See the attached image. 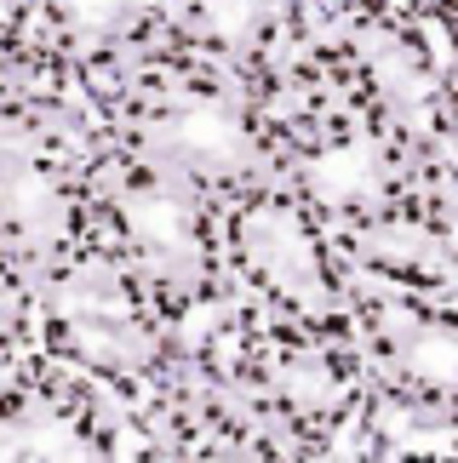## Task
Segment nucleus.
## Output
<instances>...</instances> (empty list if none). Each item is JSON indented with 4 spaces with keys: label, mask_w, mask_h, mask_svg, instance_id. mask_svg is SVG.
I'll return each instance as SVG.
<instances>
[{
    "label": "nucleus",
    "mask_w": 458,
    "mask_h": 463,
    "mask_svg": "<svg viewBox=\"0 0 458 463\" xmlns=\"http://www.w3.org/2000/svg\"><path fill=\"white\" fill-rule=\"evenodd\" d=\"M235 246L258 287H270L281 304H321L327 263L310 218L281 194H258L235 212Z\"/></svg>",
    "instance_id": "f03ea898"
},
{
    "label": "nucleus",
    "mask_w": 458,
    "mask_h": 463,
    "mask_svg": "<svg viewBox=\"0 0 458 463\" xmlns=\"http://www.w3.org/2000/svg\"><path fill=\"white\" fill-rule=\"evenodd\" d=\"M201 34L224 52H246L263 41V29H270V0H201L196 12Z\"/></svg>",
    "instance_id": "423d86ee"
},
{
    "label": "nucleus",
    "mask_w": 458,
    "mask_h": 463,
    "mask_svg": "<svg viewBox=\"0 0 458 463\" xmlns=\"http://www.w3.org/2000/svg\"><path fill=\"white\" fill-rule=\"evenodd\" d=\"M115 212L127 223V241L167 287H201L206 280V235L196 201L172 184H127L115 194Z\"/></svg>",
    "instance_id": "20e7f679"
},
{
    "label": "nucleus",
    "mask_w": 458,
    "mask_h": 463,
    "mask_svg": "<svg viewBox=\"0 0 458 463\" xmlns=\"http://www.w3.org/2000/svg\"><path fill=\"white\" fill-rule=\"evenodd\" d=\"M6 315H12V304H6V292H0V326H6Z\"/></svg>",
    "instance_id": "6e6552de"
},
{
    "label": "nucleus",
    "mask_w": 458,
    "mask_h": 463,
    "mask_svg": "<svg viewBox=\"0 0 458 463\" xmlns=\"http://www.w3.org/2000/svg\"><path fill=\"white\" fill-rule=\"evenodd\" d=\"M52 12H58L63 29L81 34V41H115V34H127L138 24L144 0H52Z\"/></svg>",
    "instance_id": "0eeeda50"
},
{
    "label": "nucleus",
    "mask_w": 458,
    "mask_h": 463,
    "mask_svg": "<svg viewBox=\"0 0 458 463\" xmlns=\"http://www.w3.org/2000/svg\"><path fill=\"white\" fill-rule=\"evenodd\" d=\"M149 149L184 177H246L258 172V137L218 98H172L149 115Z\"/></svg>",
    "instance_id": "7ed1b4c3"
},
{
    "label": "nucleus",
    "mask_w": 458,
    "mask_h": 463,
    "mask_svg": "<svg viewBox=\"0 0 458 463\" xmlns=\"http://www.w3.org/2000/svg\"><path fill=\"white\" fill-rule=\"evenodd\" d=\"M396 354L430 389H453V326L447 320H407V326H396Z\"/></svg>",
    "instance_id": "39448f33"
},
{
    "label": "nucleus",
    "mask_w": 458,
    "mask_h": 463,
    "mask_svg": "<svg viewBox=\"0 0 458 463\" xmlns=\"http://www.w3.org/2000/svg\"><path fill=\"white\" fill-rule=\"evenodd\" d=\"M52 326L81 361H92L103 372H127L144 354V320L110 263H81L75 275L58 280L52 292Z\"/></svg>",
    "instance_id": "f257e3e1"
}]
</instances>
